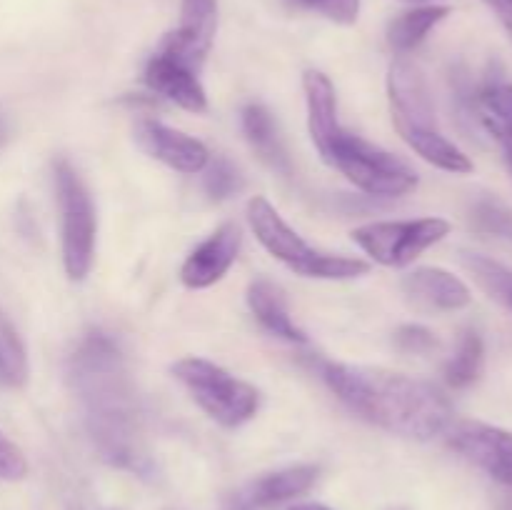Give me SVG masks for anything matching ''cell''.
I'll use <instances>...</instances> for the list:
<instances>
[{
  "label": "cell",
  "mask_w": 512,
  "mask_h": 510,
  "mask_svg": "<svg viewBox=\"0 0 512 510\" xmlns=\"http://www.w3.org/2000/svg\"><path fill=\"white\" fill-rule=\"evenodd\" d=\"M65 373L100 458L130 473H153L138 393L120 345L100 330L83 335L68 355Z\"/></svg>",
  "instance_id": "6da1fadb"
},
{
  "label": "cell",
  "mask_w": 512,
  "mask_h": 510,
  "mask_svg": "<svg viewBox=\"0 0 512 510\" xmlns=\"http://www.w3.org/2000/svg\"><path fill=\"white\" fill-rule=\"evenodd\" d=\"M320 378L355 415L400 438L433 440L453 423V405L428 380L333 360L320 363Z\"/></svg>",
  "instance_id": "7a4b0ae2"
},
{
  "label": "cell",
  "mask_w": 512,
  "mask_h": 510,
  "mask_svg": "<svg viewBox=\"0 0 512 510\" xmlns=\"http://www.w3.org/2000/svg\"><path fill=\"white\" fill-rule=\"evenodd\" d=\"M388 98L395 130L425 163L453 175L473 173V160L440 133L428 80L405 55L390 63Z\"/></svg>",
  "instance_id": "3957f363"
},
{
  "label": "cell",
  "mask_w": 512,
  "mask_h": 510,
  "mask_svg": "<svg viewBox=\"0 0 512 510\" xmlns=\"http://www.w3.org/2000/svg\"><path fill=\"white\" fill-rule=\"evenodd\" d=\"M245 215H248L250 230L255 233L258 243L275 260L288 265L293 273L303 275V278L355 280L370 270L365 260L350 258V255L323 253V250L305 243L303 235L290 228L283 215L275 210V205L263 195H255V198L248 200Z\"/></svg>",
  "instance_id": "277c9868"
},
{
  "label": "cell",
  "mask_w": 512,
  "mask_h": 510,
  "mask_svg": "<svg viewBox=\"0 0 512 510\" xmlns=\"http://www.w3.org/2000/svg\"><path fill=\"white\" fill-rule=\"evenodd\" d=\"M170 370L175 380L188 390L195 405L223 428H240L258 413V388L235 378L230 370L213 360L183 358L173 363Z\"/></svg>",
  "instance_id": "5b68a950"
},
{
  "label": "cell",
  "mask_w": 512,
  "mask_h": 510,
  "mask_svg": "<svg viewBox=\"0 0 512 510\" xmlns=\"http://www.w3.org/2000/svg\"><path fill=\"white\" fill-rule=\"evenodd\" d=\"M55 200L60 213V253L63 268L70 280H85L93 270L95 238H98V215H95L93 198L88 185L78 175V170L60 158L53 165Z\"/></svg>",
  "instance_id": "8992f818"
},
{
  "label": "cell",
  "mask_w": 512,
  "mask_h": 510,
  "mask_svg": "<svg viewBox=\"0 0 512 510\" xmlns=\"http://www.w3.org/2000/svg\"><path fill=\"white\" fill-rule=\"evenodd\" d=\"M328 165L373 198H403L418 188V173L405 160L350 130H343Z\"/></svg>",
  "instance_id": "52a82bcc"
},
{
  "label": "cell",
  "mask_w": 512,
  "mask_h": 510,
  "mask_svg": "<svg viewBox=\"0 0 512 510\" xmlns=\"http://www.w3.org/2000/svg\"><path fill=\"white\" fill-rule=\"evenodd\" d=\"M453 225L445 218L418 220H380L360 225L350 233L353 243L385 268H405L435 243L445 240Z\"/></svg>",
  "instance_id": "ba28073f"
},
{
  "label": "cell",
  "mask_w": 512,
  "mask_h": 510,
  "mask_svg": "<svg viewBox=\"0 0 512 510\" xmlns=\"http://www.w3.org/2000/svg\"><path fill=\"white\" fill-rule=\"evenodd\" d=\"M448 445L483 470L495 483L512 490V433L480 420H453L445 430Z\"/></svg>",
  "instance_id": "9c48e42d"
},
{
  "label": "cell",
  "mask_w": 512,
  "mask_h": 510,
  "mask_svg": "<svg viewBox=\"0 0 512 510\" xmlns=\"http://www.w3.org/2000/svg\"><path fill=\"white\" fill-rule=\"evenodd\" d=\"M218 30V0H183L178 28L160 43V53L198 73L213 48Z\"/></svg>",
  "instance_id": "30bf717a"
},
{
  "label": "cell",
  "mask_w": 512,
  "mask_h": 510,
  "mask_svg": "<svg viewBox=\"0 0 512 510\" xmlns=\"http://www.w3.org/2000/svg\"><path fill=\"white\" fill-rule=\"evenodd\" d=\"M133 138L145 155L168 165L170 170H178V173H203V168L210 160L208 148L200 140L183 133V130L170 128V125L160 123L155 118L135 120Z\"/></svg>",
  "instance_id": "8fae6325"
},
{
  "label": "cell",
  "mask_w": 512,
  "mask_h": 510,
  "mask_svg": "<svg viewBox=\"0 0 512 510\" xmlns=\"http://www.w3.org/2000/svg\"><path fill=\"white\" fill-rule=\"evenodd\" d=\"M243 235L235 223H223L208 235L180 268V283L190 290H205L220 283L233 263L238 260Z\"/></svg>",
  "instance_id": "7c38bea8"
},
{
  "label": "cell",
  "mask_w": 512,
  "mask_h": 510,
  "mask_svg": "<svg viewBox=\"0 0 512 510\" xmlns=\"http://www.w3.org/2000/svg\"><path fill=\"white\" fill-rule=\"evenodd\" d=\"M320 478L318 465H288V468L273 470L255 478L243 493L235 498L233 510H268L275 505L290 503L308 493Z\"/></svg>",
  "instance_id": "4fadbf2b"
},
{
  "label": "cell",
  "mask_w": 512,
  "mask_h": 510,
  "mask_svg": "<svg viewBox=\"0 0 512 510\" xmlns=\"http://www.w3.org/2000/svg\"><path fill=\"white\" fill-rule=\"evenodd\" d=\"M400 288L415 308L428 310V313H453V310L468 308L473 300L468 285L443 268L413 270L405 275Z\"/></svg>",
  "instance_id": "5bb4252c"
},
{
  "label": "cell",
  "mask_w": 512,
  "mask_h": 510,
  "mask_svg": "<svg viewBox=\"0 0 512 510\" xmlns=\"http://www.w3.org/2000/svg\"><path fill=\"white\" fill-rule=\"evenodd\" d=\"M143 80L155 95L170 100L178 108L190 110V113H205L208 110V95H205L198 73L170 58V55L160 53V50L145 65Z\"/></svg>",
  "instance_id": "9a60e30c"
},
{
  "label": "cell",
  "mask_w": 512,
  "mask_h": 510,
  "mask_svg": "<svg viewBox=\"0 0 512 510\" xmlns=\"http://www.w3.org/2000/svg\"><path fill=\"white\" fill-rule=\"evenodd\" d=\"M303 93L305 105H308L310 140L318 148L320 158L328 163L335 143H338V138L345 130L338 120V95H335V85L320 70H305Z\"/></svg>",
  "instance_id": "2e32d148"
},
{
  "label": "cell",
  "mask_w": 512,
  "mask_h": 510,
  "mask_svg": "<svg viewBox=\"0 0 512 510\" xmlns=\"http://www.w3.org/2000/svg\"><path fill=\"white\" fill-rule=\"evenodd\" d=\"M475 123L500 148L512 145V80L500 70H488L485 78L475 83Z\"/></svg>",
  "instance_id": "e0dca14e"
},
{
  "label": "cell",
  "mask_w": 512,
  "mask_h": 510,
  "mask_svg": "<svg viewBox=\"0 0 512 510\" xmlns=\"http://www.w3.org/2000/svg\"><path fill=\"white\" fill-rule=\"evenodd\" d=\"M248 308L255 315L260 325L268 330L270 335L280 340H288V343L305 345L308 343V335L295 325V320L290 318L288 300H285L283 290L268 278H255L248 285Z\"/></svg>",
  "instance_id": "ac0fdd59"
},
{
  "label": "cell",
  "mask_w": 512,
  "mask_h": 510,
  "mask_svg": "<svg viewBox=\"0 0 512 510\" xmlns=\"http://www.w3.org/2000/svg\"><path fill=\"white\" fill-rule=\"evenodd\" d=\"M240 128H243L245 140L253 148V153L268 165L270 170L280 175L293 173V163L285 150L283 138H280L278 123H275L273 113L265 105L250 103L240 110Z\"/></svg>",
  "instance_id": "d6986e66"
},
{
  "label": "cell",
  "mask_w": 512,
  "mask_h": 510,
  "mask_svg": "<svg viewBox=\"0 0 512 510\" xmlns=\"http://www.w3.org/2000/svg\"><path fill=\"white\" fill-rule=\"evenodd\" d=\"M450 15L448 5H418V8H410L405 13H400L398 18L390 20L388 25V45L393 48V53L408 55L413 53L418 45H423V40L443 23Z\"/></svg>",
  "instance_id": "ffe728a7"
},
{
  "label": "cell",
  "mask_w": 512,
  "mask_h": 510,
  "mask_svg": "<svg viewBox=\"0 0 512 510\" xmlns=\"http://www.w3.org/2000/svg\"><path fill=\"white\" fill-rule=\"evenodd\" d=\"M483 360H485V345L480 338L478 330H463L458 340V348H455L453 358L445 363V383L455 390L470 388L475 380L483 373Z\"/></svg>",
  "instance_id": "44dd1931"
},
{
  "label": "cell",
  "mask_w": 512,
  "mask_h": 510,
  "mask_svg": "<svg viewBox=\"0 0 512 510\" xmlns=\"http://www.w3.org/2000/svg\"><path fill=\"white\" fill-rule=\"evenodd\" d=\"M28 375V350L13 323L0 313V388H23Z\"/></svg>",
  "instance_id": "7402d4cb"
},
{
  "label": "cell",
  "mask_w": 512,
  "mask_h": 510,
  "mask_svg": "<svg viewBox=\"0 0 512 510\" xmlns=\"http://www.w3.org/2000/svg\"><path fill=\"white\" fill-rule=\"evenodd\" d=\"M460 260L470 270V275L478 280L480 288L488 290L498 303H503L512 313V270L480 253H463Z\"/></svg>",
  "instance_id": "603a6c76"
},
{
  "label": "cell",
  "mask_w": 512,
  "mask_h": 510,
  "mask_svg": "<svg viewBox=\"0 0 512 510\" xmlns=\"http://www.w3.org/2000/svg\"><path fill=\"white\" fill-rule=\"evenodd\" d=\"M245 188V178L238 165L225 155H215L203 168V190L213 203H225Z\"/></svg>",
  "instance_id": "cb8c5ba5"
},
{
  "label": "cell",
  "mask_w": 512,
  "mask_h": 510,
  "mask_svg": "<svg viewBox=\"0 0 512 510\" xmlns=\"http://www.w3.org/2000/svg\"><path fill=\"white\" fill-rule=\"evenodd\" d=\"M470 220L480 233L495 235L512 243V210L493 198H480L470 210Z\"/></svg>",
  "instance_id": "d4e9b609"
},
{
  "label": "cell",
  "mask_w": 512,
  "mask_h": 510,
  "mask_svg": "<svg viewBox=\"0 0 512 510\" xmlns=\"http://www.w3.org/2000/svg\"><path fill=\"white\" fill-rule=\"evenodd\" d=\"M288 5L318 13L338 25H353L360 18V0H288Z\"/></svg>",
  "instance_id": "484cf974"
},
{
  "label": "cell",
  "mask_w": 512,
  "mask_h": 510,
  "mask_svg": "<svg viewBox=\"0 0 512 510\" xmlns=\"http://www.w3.org/2000/svg\"><path fill=\"white\" fill-rule=\"evenodd\" d=\"M395 345H398V350H403V353L428 355L438 348V338H435L433 330H428L425 325L408 323L400 325V328L395 330Z\"/></svg>",
  "instance_id": "4316f807"
},
{
  "label": "cell",
  "mask_w": 512,
  "mask_h": 510,
  "mask_svg": "<svg viewBox=\"0 0 512 510\" xmlns=\"http://www.w3.org/2000/svg\"><path fill=\"white\" fill-rule=\"evenodd\" d=\"M28 475V460L23 450L0 430V480L5 483H18Z\"/></svg>",
  "instance_id": "83f0119b"
},
{
  "label": "cell",
  "mask_w": 512,
  "mask_h": 510,
  "mask_svg": "<svg viewBox=\"0 0 512 510\" xmlns=\"http://www.w3.org/2000/svg\"><path fill=\"white\" fill-rule=\"evenodd\" d=\"M485 5H490L493 8V13L498 15L500 23L508 28V33L512 35V0H483Z\"/></svg>",
  "instance_id": "f1b7e54d"
},
{
  "label": "cell",
  "mask_w": 512,
  "mask_h": 510,
  "mask_svg": "<svg viewBox=\"0 0 512 510\" xmlns=\"http://www.w3.org/2000/svg\"><path fill=\"white\" fill-rule=\"evenodd\" d=\"M8 138H10V120H8V115L0 113V148L8 143Z\"/></svg>",
  "instance_id": "f546056e"
},
{
  "label": "cell",
  "mask_w": 512,
  "mask_h": 510,
  "mask_svg": "<svg viewBox=\"0 0 512 510\" xmlns=\"http://www.w3.org/2000/svg\"><path fill=\"white\" fill-rule=\"evenodd\" d=\"M288 510H330V508L323 503H295V505H290Z\"/></svg>",
  "instance_id": "4dcf8cb0"
},
{
  "label": "cell",
  "mask_w": 512,
  "mask_h": 510,
  "mask_svg": "<svg viewBox=\"0 0 512 510\" xmlns=\"http://www.w3.org/2000/svg\"><path fill=\"white\" fill-rule=\"evenodd\" d=\"M503 155H505V163H508V168L512 173V145H510V148H503Z\"/></svg>",
  "instance_id": "1f68e13d"
},
{
  "label": "cell",
  "mask_w": 512,
  "mask_h": 510,
  "mask_svg": "<svg viewBox=\"0 0 512 510\" xmlns=\"http://www.w3.org/2000/svg\"><path fill=\"white\" fill-rule=\"evenodd\" d=\"M403 3H413V5H428V3H433V0H403Z\"/></svg>",
  "instance_id": "d6a6232c"
},
{
  "label": "cell",
  "mask_w": 512,
  "mask_h": 510,
  "mask_svg": "<svg viewBox=\"0 0 512 510\" xmlns=\"http://www.w3.org/2000/svg\"><path fill=\"white\" fill-rule=\"evenodd\" d=\"M503 510H512V498H508V500H505V505H503Z\"/></svg>",
  "instance_id": "836d02e7"
}]
</instances>
